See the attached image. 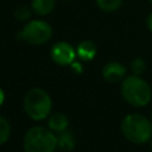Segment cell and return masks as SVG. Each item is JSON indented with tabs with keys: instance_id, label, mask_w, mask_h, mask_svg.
<instances>
[{
	"instance_id": "1",
	"label": "cell",
	"mask_w": 152,
	"mask_h": 152,
	"mask_svg": "<svg viewBox=\"0 0 152 152\" xmlns=\"http://www.w3.org/2000/svg\"><path fill=\"white\" fill-rule=\"evenodd\" d=\"M120 131L127 141L134 145H145L152 138V121L144 114L129 113L122 118Z\"/></svg>"
},
{
	"instance_id": "14",
	"label": "cell",
	"mask_w": 152,
	"mask_h": 152,
	"mask_svg": "<svg viewBox=\"0 0 152 152\" xmlns=\"http://www.w3.org/2000/svg\"><path fill=\"white\" fill-rule=\"evenodd\" d=\"M129 69H131V72L132 75H135V76H142L147 69V65H146V62L144 58L141 57H135L132 62H131V65H129Z\"/></svg>"
},
{
	"instance_id": "19",
	"label": "cell",
	"mask_w": 152,
	"mask_h": 152,
	"mask_svg": "<svg viewBox=\"0 0 152 152\" xmlns=\"http://www.w3.org/2000/svg\"><path fill=\"white\" fill-rule=\"evenodd\" d=\"M150 146H151V148H152V138H151V140H150Z\"/></svg>"
},
{
	"instance_id": "12",
	"label": "cell",
	"mask_w": 152,
	"mask_h": 152,
	"mask_svg": "<svg viewBox=\"0 0 152 152\" xmlns=\"http://www.w3.org/2000/svg\"><path fill=\"white\" fill-rule=\"evenodd\" d=\"M95 2L101 11L110 13L118 11L121 7L124 0H95Z\"/></svg>"
},
{
	"instance_id": "18",
	"label": "cell",
	"mask_w": 152,
	"mask_h": 152,
	"mask_svg": "<svg viewBox=\"0 0 152 152\" xmlns=\"http://www.w3.org/2000/svg\"><path fill=\"white\" fill-rule=\"evenodd\" d=\"M4 102H5V91L0 88V107L4 104Z\"/></svg>"
},
{
	"instance_id": "11",
	"label": "cell",
	"mask_w": 152,
	"mask_h": 152,
	"mask_svg": "<svg viewBox=\"0 0 152 152\" xmlns=\"http://www.w3.org/2000/svg\"><path fill=\"white\" fill-rule=\"evenodd\" d=\"M57 144H58L59 150H62L64 152H70L75 148L76 140H75L74 134L66 129V131L57 134Z\"/></svg>"
},
{
	"instance_id": "21",
	"label": "cell",
	"mask_w": 152,
	"mask_h": 152,
	"mask_svg": "<svg viewBox=\"0 0 152 152\" xmlns=\"http://www.w3.org/2000/svg\"><path fill=\"white\" fill-rule=\"evenodd\" d=\"M147 1H148V2H151V4H152V0H147Z\"/></svg>"
},
{
	"instance_id": "9",
	"label": "cell",
	"mask_w": 152,
	"mask_h": 152,
	"mask_svg": "<svg viewBox=\"0 0 152 152\" xmlns=\"http://www.w3.org/2000/svg\"><path fill=\"white\" fill-rule=\"evenodd\" d=\"M68 127H69V118L66 116V114L62 112L51 113L50 116L48 118V128H50L56 134L66 131Z\"/></svg>"
},
{
	"instance_id": "17",
	"label": "cell",
	"mask_w": 152,
	"mask_h": 152,
	"mask_svg": "<svg viewBox=\"0 0 152 152\" xmlns=\"http://www.w3.org/2000/svg\"><path fill=\"white\" fill-rule=\"evenodd\" d=\"M146 27H147V30L152 33V11L148 13V15H147V18H146Z\"/></svg>"
},
{
	"instance_id": "3",
	"label": "cell",
	"mask_w": 152,
	"mask_h": 152,
	"mask_svg": "<svg viewBox=\"0 0 152 152\" xmlns=\"http://www.w3.org/2000/svg\"><path fill=\"white\" fill-rule=\"evenodd\" d=\"M120 93L122 99L135 108L147 106L152 100V89L141 76L128 75L121 82Z\"/></svg>"
},
{
	"instance_id": "5",
	"label": "cell",
	"mask_w": 152,
	"mask_h": 152,
	"mask_svg": "<svg viewBox=\"0 0 152 152\" xmlns=\"http://www.w3.org/2000/svg\"><path fill=\"white\" fill-rule=\"evenodd\" d=\"M52 33L50 23L43 19H31L17 33V38L30 45H43L51 39Z\"/></svg>"
},
{
	"instance_id": "15",
	"label": "cell",
	"mask_w": 152,
	"mask_h": 152,
	"mask_svg": "<svg viewBox=\"0 0 152 152\" xmlns=\"http://www.w3.org/2000/svg\"><path fill=\"white\" fill-rule=\"evenodd\" d=\"M32 13H33V12H32L31 7H28V6H20V7H18V8L14 11V18H15L18 21L27 23L28 20H31Z\"/></svg>"
},
{
	"instance_id": "10",
	"label": "cell",
	"mask_w": 152,
	"mask_h": 152,
	"mask_svg": "<svg viewBox=\"0 0 152 152\" xmlns=\"http://www.w3.org/2000/svg\"><path fill=\"white\" fill-rule=\"evenodd\" d=\"M32 12L38 17L49 15L56 7V0H31Z\"/></svg>"
},
{
	"instance_id": "8",
	"label": "cell",
	"mask_w": 152,
	"mask_h": 152,
	"mask_svg": "<svg viewBox=\"0 0 152 152\" xmlns=\"http://www.w3.org/2000/svg\"><path fill=\"white\" fill-rule=\"evenodd\" d=\"M97 53V48L94 42L89 39H84L80 42L76 46V56L82 62H90L95 58Z\"/></svg>"
},
{
	"instance_id": "2",
	"label": "cell",
	"mask_w": 152,
	"mask_h": 152,
	"mask_svg": "<svg viewBox=\"0 0 152 152\" xmlns=\"http://www.w3.org/2000/svg\"><path fill=\"white\" fill-rule=\"evenodd\" d=\"M25 114L33 121L48 119L52 110V99L50 94L39 87H33L26 91L23 99Z\"/></svg>"
},
{
	"instance_id": "16",
	"label": "cell",
	"mask_w": 152,
	"mask_h": 152,
	"mask_svg": "<svg viewBox=\"0 0 152 152\" xmlns=\"http://www.w3.org/2000/svg\"><path fill=\"white\" fill-rule=\"evenodd\" d=\"M70 68H71L76 74H81V72L83 71V68H82V65H81L80 62H74V63L70 65Z\"/></svg>"
},
{
	"instance_id": "20",
	"label": "cell",
	"mask_w": 152,
	"mask_h": 152,
	"mask_svg": "<svg viewBox=\"0 0 152 152\" xmlns=\"http://www.w3.org/2000/svg\"><path fill=\"white\" fill-rule=\"evenodd\" d=\"M150 119H151V121H152V112H151V116H150Z\"/></svg>"
},
{
	"instance_id": "6",
	"label": "cell",
	"mask_w": 152,
	"mask_h": 152,
	"mask_svg": "<svg viewBox=\"0 0 152 152\" xmlns=\"http://www.w3.org/2000/svg\"><path fill=\"white\" fill-rule=\"evenodd\" d=\"M50 57L53 63L61 66L71 65L76 59V48H74L70 43L61 40L55 43L50 50Z\"/></svg>"
},
{
	"instance_id": "7",
	"label": "cell",
	"mask_w": 152,
	"mask_h": 152,
	"mask_svg": "<svg viewBox=\"0 0 152 152\" xmlns=\"http://www.w3.org/2000/svg\"><path fill=\"white\" fill-rule=\"evenodd\" d=\"M102 78L108 83H119L122 82L127 76V68L120 62H108L103 65L101 70Z\"/></svg>"
},
{
	"instance_id": "4",
	"label": "cell",
	"mask_w": 152,
	"mask_h": 152,
	"mask_svg": "<svg viewBox=\"0 0 152 152\" xmlns=\"http://www.w3.org/2000/svg\"><path fill=\"white\" fill-rule=\"evenodd\" d=\"M57 147V134L44 126L28 128L23 138L24 152H55Z\"/></svg>"
},
{
	"instance_id": "13",
	"label": "cell",
	"mask_w": 152,
	"mask_h": 152,
	"mask_svg": "<svg viewBox=\"0 0 152 152\" xmlns=\"http://www.w3.org/2000/svg\"><path fill=\"white\" fill-rule=\"evenodd\" d=\"M11 134H12V127L10 121L5 116L0 115V146L10 140Z\"/></svg>"
}]
</instances>
